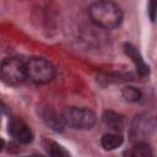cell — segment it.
Returning a JSON list of instances; mask_svg holds the SVG:
<instances>
[{"mask_svg": "<svg viewBox=\"0 0 157 157\" xmlns=\"http://www.w3.org/2000/svg\"><path fill=\"white\" fill-rule=\"evenodd\" d=\"M157 130V110L150 109L145 110L140 114H137L131 124L129 135L132 142H146V139H148L155 131Z\"/></svg>", "mask_w": 157, "mask_h": 157, "instance_id": "obj_2", "label": "cell"}, {"mask_svg": "<svg viewBox=\"0 0 157 157\" xmlns=\"http://www.w3.org/2000/svg\"><path fill=\"white\" fill-rule=\"evenodd\" d=\"M132 157H153L152 150L147 142H137L130 151Z\"/></svg>", "mask_w": 157, "mask_h": 157, "instance_id": "obj_12", "label": "cell"}, {"mask_svg": "<svg viewBox=\"0 0 157 157\" xmlns=\"http://www.w3.org/2000/svg\"><path fill=\"white\" fill-rule=\"evenodd\" d=\"M47 151L49 153V157H70L69 151L60 144L55 141H49L47 146Z\"/></svg>", "mask_w": 157, "mask_h": 157, "instance_id": "obj_11", "label": "cell"}, {"mask_svg": "<svg viewBox=\"0 0 157 157\" xmlns=\"http://www.w3.org/2000/svg\"><path fill=\"white\" fill-rule=\"evenodd\" d=\"M147 13L150 20L153 22L157 17V1H148L147 4Z\"/></svg>", "mask_w": 157, "mask_h": 157, "instance_id": "obj_14", "label": "cell"}, {"mask_svg": "<svg viewBox=\"0 0 157 157\" xmlns=\"http://www.w3.org/2000/svg\"><path fill=\"white\" fill-rule=\"evenodd\" d=\"M102 121L103 124L109 128L113 132H119L124 128V120L123 117L113 110H105L102 115Z\"/></svg>", "mask_w": 157, "mask_h": 157, "instance_id": "obj_9", "label": "cell"}, {"mask_svg": "<svg viewBox=\"0 0 157 157\" xmlns=\"http://www.w3.org/2000/svg\"><path fill=\"white\" fill-rule=\"evenodd\" d=\"M65 125L76 130H87L96 124V114L85 107H67L61 112Z\"/></svg>", "mask_w": 157, "mask_h": 157, "instance_id": "obj_3", "label": "cell"}, {"mask_svg": "<svg viewBox=\"0 0 157 157\" xmlns=\"http://www.w3.org/2000/svg\"><path fill=\"white\" fill-rule=\"evenodd\" d=\"M27 78L34 83H47L50 82L55 76V69L44 58H31L26 61Z\"/></svg>", "mask_w": 157, "mask_h": 157, "instance_id": "obj_5", "label": "cell"}, {"mask_svg": "<svg viewBox=\"0 0 157 157\" xmlns=\"http://www.w3.org/2000/svg\"><path fill=\"white\" fill-rule=\"evenodd\" d=\"M40 117L43 119V121L47 124V126H49L52 130L54 131H63L64 128V121L61 118V114L59 115L55 110L50 109V108H44L40 112Z\"/></svg>", "mask_w": 157, "mask_h": 157, "instance_id": "obj_8", "label": "cell"}, {"mask_svg": "<svg viewBox=\"0 0 157 157\" xmlns=\"http://www.w3.org/2000/svg\"><path fill=\"white\" fill-rule=\"evenodd\" d=\"M9 132L20 144H29L33 140V131L22 119L13 118L9 123Z\"/></svg>", "mask_w": 157, "mask_h": 157, "instance_id": "obj_6", "label": "cell"}, {"mask_svg": "<svg viewBox=\"0 0 157 157\" xmlns=\"http://www.w3.org/2000/svg\"><path fill=\"white\" fill-rule=\"evenodd\" d=\"M123 142H124V139L118 132H108V134H104L102 136V139H101V145L107 151L117 150L118 147H120L123 145Z\"/></svg>", "mask_w": 157, "mask_h": 157, "instance_id": "obj_10", "label": "cell"}, {"mask_svg": "<svg viewBox=\"0 0 157 157\" xmlns=\"http://www.w3.org/2000/svg\"><path fill=\"white\" fill-rule=\"evenodd\" d=\"M1 78L6 85L17 86L27 78L26 61L18 58H5L1 61Z\"/></svg>", "mask_w": 157, "mask_h": 157, "instance_id": "obj_4", "label": "cell"}, {"mask_svg": "<svg viewBox=\"0 0 157 157\" xmlns=\"http://www.w3.org/2000/svg\"><path fill=\"white\" fill-rule=\"evenodd\" d=\"M121 96L125 101L128 102H131V103H135V102H139L141 99V91L134 86H125L123 90H121Z\"/></svg>", "mask_w": 157, "mask_h": 157, "instance_id": "obj_13", "label": "cell"}, {"mask_svg": "<svg viewBox=\"0 0 157 157\" xmlns=\"http://www.w3.org/2000/svg\"><path fill=\"white\" fill-rule=\"evenodd\" d=\"M32 157H42V156H32Z\"/></svg>", "mask_w": 157, "mask_h": 157, "instance_id": "obj_15", "label": "cell"}, {"mask_svg": "<svg viewBox=\"0 0 157 157\" xmlns=\"http://www.w3.org/2000/svg\"><path fill=\"white\" fill-rule=\"evenodd\" d=\"M124 52H125L126 56H129L130 60L132 61V64L135 65L137 74H139L140 76H142V77L148 76V74H150V67H148V65L145 63V60H144V58L141 56V54H140V52L137 50V48H136L135 45L130 44V43H125V44H124Z\"/></svg>", "mask_w": 157, "mask_h": 157, "instance_id": "obj_7", "label": "cell"}, {"mask_svg": "<svg viewBox=\"0 0 157 157\" xmlns=\"http://www.w3.org/2000/svg\"><path fill=\"white\" fill-rule=\"evenodd\" d=\"M88 16L96 26L105 29L115 28L123 21L121 9L112 1H97L91 4Z\"/></svg>", "mask_w": 157, "mask_h": 157, "instance_id": "obj_1", "label": "cell"}]
</instances>
